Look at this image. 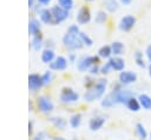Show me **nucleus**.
<instances>
[{"mask_svg": "<svg viewBox=\"0 0 151 140\" xmlns=\"http://www.w3.org/2000/svg\"><path fill=\"white\" fill-rule=\"evenodd\" d=\"M133 96V93L129 89H117L113 91L112 93L107 94L105 99L101 101L103 107H111L116 104H126L127 100Z\"/></svg>", "mask_w": 151, "mask_h": 140, "instance_id": "1", "label": "nucleus"}, {"mask_svg": "<svg viewBox=\"0 0 151 140\" xmlns=\"http://www.w3.org/2000/svg\"><path fill=\"white\" fill-rule=\"evenodd\" d=\"M106 89V80L105 79H99L96 85H93L91 88H88L85 94L83 95L85 101H93L98 98H100Z\"/></svg>", "mask_w": 151, "mask_h": 140, "instance_id": "2", "label": "nucleus"}, {"mask_svg": "<svg viewBox=\"0 0 151 140\" xmlns=\"http://www.w3.org/2000/svg\"><path fill=\"white\" fill-rule=\"evenodd\" d=\"M63 44L65 45V47H67L71 51H76V49H80L84 44L81 42L80 38L78 34H72L70 32H67L64 36H63Z\"/></svg>", "mask_w": 151, "mask_h": 140, "instance_id": "3", "label": "nucleus"}, {"mask_svg": "<svg viewBox=\"0 0 151 140\" xmlns=\"http://www.w3.org/2000/svg\"><path fill=\"white\" fill-rule=\"evenodd\" d=\"M51 12L53 15V24H60L68 18V11L63 8L61 6H58V5L52 6Z\"/></svg>", "mask_w": 151, "mask_h": 140, "instance_id": "4", "label": "nucleus"}, {"mask_svg": "<svg viewBox=\"0 0 151 140\" xmlns=\"http://www.w3.org/2000/svg\"><path fill=\"white\" fill-rule=\"evenodd\" d=\"M99 61L98 56H84L78 61V69L80 72H85L87 69H90L93 65H96Z\"/></svg>", "mask_w": 151, "mask_h": 140, "instance_id": "5", "label": "nucleus"}, {"mask_svg": "<svg viewBox=\"0 0 151 140\" xmlns=\"http://www.w3.org/2000/svg\"><path fill=\"white\" fill-rule=\"evenodd\" d=\"M37 106H38L39 111L42 112V113H48V112L53 111V107H54L51 99L45 96V95H41L37 99Z\"/></svg>", "mask_w": 151, "mask_h": 140, "instance_id": "6", "label": "nucleus"}, {"mask_svg": "<svg viewBox=\"0 0 151 140\" xmlns=\"http://www.w3.org/2000/svg\"><path fill=\"white\" fill-rule=\"evenodd\" d=\"M79 99V94L70 87H64L60 93V100L63 102H76Z\"/></svg>", "mask_w": 151, "mask_h": 140, "instance_id": "7", "label": "nucleus"}, {"mask_svg": "<svg viewBox=\"0 0 151 140\" xmlns=\"http://www.w3.org/2000/svg\"><path fill=\"white\" fill-rule=\"evenodd\" d=\"M91 20V13H90V9L85 6L80 7L78 13H77V21L79 25H84V24H87L90 22Z\"/></svg>", "mask_w": 151, "mask_h": 140, "instance_id": "8", "label": "nucleus"}, {"mask_svg": "<svg viewBox=\"0 0 151 140\" xmlns=\"http://www.w3.org/2000/svg\"><path fill=\"white\" fill-rule=\"evenodd\" d=\"M41 86H44V84H42V79L40 75H38V74H29L28 75L29 91H38L39 88H41Z\"/></svg>", "mask_w": 151, "mask_h": 140, "instance_id": "9", "label": "nucleus"}, {"mask_svg": "<svg viewBox=\"0 0 151 140\" xmlns=\"http://www.w3.org/2000/svg\"><path fill=\"white\" fill-rule=\"evenodd\" d=\"M136 24V18L133 15H125L124 18H122L120 22H119V28L124 32L130 31Z\"/></svg>", "mask_w": 151, "mask_h": 140, "instance_id": "10", "label": "nucleus"}, {"mask_svg": "<svg viewBox=\"0 0 151 140\" xmlns=\"http://www.w3.org/2000/svg\"><path fill=\"white\" fill-rule=\"evenodd\" d=\"M66 67H67V60H66V58H64L61 55L57 56L50 64V68L53 69V71H64Z\"/></svg>", "mask_w": 151, "mask_h": 140, "instance_id": "11", "label": "nucleus"}, {"mask_svg": "<svg viewBox=\"0 0 151 140\" xmlns=\"http://www.w3.org/2000/svg\"><path fill=\"white\" fill-rule=\"evenodd\" d=\"M137 80V74L134 72H131V71H124V72H120L119 74V81L124 85H127V84H132Z\"/></svg>", "mask_w": 151, "mask_h": 140, "instance_id": "12", "label": "nucleus"}, {"mask_svg": "<svg viewBox=\"0 0 151 140\" xmlns=\"http://www.w3.org/2000/svg\"><path fill=\"white\" fill-rule=\"evenodd\" d=\"M40 27H41L40 21L37 18H31L29 19V21H28V33H29V35L33 36V35L38 34L40 32Z\"/></svg>", "mask_w": 151, "mask_h": 140, "instance_id": "13", "label": "nucleus"}, {"mask_svg": "<svg viewBox=\"0 0 151 140\" xmlns=\"http://www.w3.org/2000/svg\"><path fill=\"white\" fill-rule=\"evenodd\" d=\"M39 19L44 24H53V15H52L51 9L41 8V11L39 12Z\"/></svg>", "mask_w": 151, "mask_h": 140, "instance_id": "14", "label": "nucleus"}, {"mask_svg": "<svg viewBox=\"0 0 151 140\" xmlns=\"http://www.w3.org/2000/svg\"><path fill=\"white\" fill-rule=\"evenodd\" d=\"M104 124H105V118H103V116H96V118H92L90 120L88 126H90V129L91 131H98L99 128L103 127Z\"/></svg>", "mask_w": 151, "mask_h": 140, "instance_id": "15", "label": "nucleus"}, {"mask_svg": "<svg viewBox=\"0 0 151 140\" xmlns=\"http://www.w3.org/2000/svg\"><path fill=\"white\" fill-rule=\"evenodd\" d=\"M42 44H44V39H42V35L41 33L39 32L38 34L33 35L32 36V40H31V46L34 51H39L41 47H42Z\"/></svg>", "mask_w": 151, "mask_h": 140, "instance_id": "16", "label": "nucleus"}, {"mask_svg": "<svg viewBox=\"0 0 151 140\" xmlns=\"http://www.w3.org/2000/svg\"><path fill=\"white\" fill-rule=\"evenodd\" d=\"M54 59H55V55H54L53 49L46 48V49L42 51V53H41V61L44 64H51Z\"/></svg>", "mask_w": 151, "mask_h": 140, "instance_id": "17", "label": "nucleus"}, {"mask_svg": "<svg viewBox=\"0 0 151 140\" xmlns=\"http://www.w3.org/2000/svg\"><path fill=\"white\" fill-rule=\"evenodd\" d=\"M109 62H110V65H111V67H112V69H114V71H123L124 69V66H125V62H124V60L122 59V58H111L110 60H109Z\"/></svg>", "mask_w": 151, "mask_h": 140, "instance_id": "18", "label": "nucleus"}, {"mask_svg": "<svg viewBox=\"0 0 151 140\" xmlns=\"http://www.w3.org/2000/svg\"><path fill=\"white\" fill-rule=\"evenodd\" d=\"M126 106H127L129 109H131V111H133V112H138L139 108H140V102H139V100L136 99L134 96H131V98L127 100Z\"/></svg>", "mask_w": 151, "mask_h": 140, "instance_id": "19", "label": "nucleus"}, {"mask_svg": "<svg viewBox=\"0 0 151 140\" xmlns=\"http://www.w3.org/2000/svg\"><path fill=\"white\" fill-rule=\"evenodd\" d=\"M50 121L53 124L54 127H57L59 129H64L66 126V120L63 119L61 116H52V118H50Z\"/></svg>", "mask_w": 151, "mask_h": 140, "instance_id": "20", "label": "nucleus"}, {"mask_svg": "<svg viewBox=\"0 0 151 140\" xmlns=\"http://www.w3.org/2000/svg\"><path fill=\"white\" fill-rule=\"evenodd\" d=\"M138 100H139L140 106L143 108H145V109H150L151 108V98L147 94H140Z\"/></svg>", "mask_w": 151, "mask_h": 140, "instance_id": "21", "label": "nucleus"}, {"mask_svg": "<svg viewBox=\"0 0 151 140\" xmlns=\"http://www.w3.org/2000/svg\"><path fill=\"white\" fill-rule=\"evenodd\" d=\"M111 48H112V54H114V55H122L124 53V51H125L124 45L122 42H119V41L113 42L111 45Z\"/></svg>", "mask_w": 151, "mask_h": 140, "instance_id": "22", "label": "nucleus"}, {"mask_svg": "<svg viewBox=\"0 0 151 140\" xmlns=\"http://www.w3.org/2000/svg\"><path fill=\"white\" fill-rule=\"evenodd\" d=\"M111 54H112V48H111V46H107V45L101 46V47L99 48V51H98V55H99L100 58L107 59V58L111 56Z\"/></svg>", "mask_w": 151, "mask_h": 140, "instance_id": "23", "label": "nucleus"}, {"mask_svg": "<svg viewBox=\"0 0 151 140\" xmlns=\"http://www.w3.org/2000/svg\"><path fill=\"white\" fill-rule=\"evenodd\" d=\"M105 7L110 13H114L118 9V2L117 0H104Z\"/></svg>", "mask_w": 151, "mask_h": 140, "instance_id": "24", "label": "nucleus"}, {"mask_svg": "<svg viewBox=\"0 0 151 140\" xmlns=\"http://www.w3.org/2000/svg\"><path fill=\"white\" fill-rule=\"evenodd\" d=\"M80 122H81V114H80V113L73 114V115L71 116V119H70V124H71V126H72L73 128L79 127Z\"/></svg>", "mask_w": 151, "mask_h": 140, "instance_id": "25", "label": "nucleus"}, {"mask_svg": "<svg viewBox=\"0 0 151 140\" xmlns=\"http://www.w3.org/2000/svg\"><path fill=\"white\" fill-rule=\"evenodd\" d=\"M79 38H80V40H81V42L84 44V45H86V46H92V44H93V41H92V39L86 34V33H84V32H79Z\"/></svg>", "mask_w": 151, "mask_h": 140, "instance_id": "26", "label": "nucleus"}, {"mask_svg": "<svg viewBox=\"0 0 151 140\" xmlns=\"http://www.w3.org/2000/svg\"><path fill=\"white\" fill-rule=\"evenodd\" d=\"M58 5L67 11H71L74 4H73V0H58Z\"/></svg>", "mask_w": 151, "mask_h": 140, "instance_id": "27", "label": "nucleus"}, {"mask_svg": "<svg viewBox=\"0 0 151 140\" xmlns=\"http://www.w3.org/2000/svg\"><path fill=\"white\" fill-rule=\"evenodd\" d=\"M136 131H137V133H138V135H139V138H140L142 140H144V139L146 138L147 133H146V131H145V127H144L142 124H137V125H136Z\"/></svg>", "mask_w": 151, "mask_h": 140, "instance_id": "28", "label": "nucleus"}, {"mask_svg": "<svg viewBox=\"0 0 151 140\" xmlns=\"http://www.w3.org/2000/svg\"><path fill=\"white\" fill-rule=\"evenodd\" d=\"M106 19H107L106 13H105L104 11H99V12L96 14V19H94V21H96L97 24H104V22L106 21Z\"/></svg>", "mask_w": 151, "mask_h": 140, "instance_id": "29", "label": "nucleus"}, {"mask_svg": "<svg viewBox=\"0 0 151 140\" xmlns=\"http://www.w3.org/2000/svg\"><path fill=\"white\" fill-rule=\"evenodd\" d=\"M52 78H53V75H52V72H50V71H46L42 75H41V79H42V84L44 85H48L51 81H52Z\"/></svg>", "mask_w": 151, "mask_h": 140, "instance_id": "30", "label": "nucleus"}, {"mask_svg": "<svg viewBox=\"0 0 151 140\" xmlns=\"http://www.w3.org/2000/svg\"><path fill=\"white\" fill-rule=\"evenodd\" d=\"M136 61H137V64H138L139 67H145V64H144V60L142 59L140 52H137L136 53Z\"/></svg>", "mask_w": 151, "mask_h": 140, "instance_id": "31", "label": "nucleus"}, {"mask_svg": "<svg viewBox=\"0 0 151 140\" xmlns=\"http://www.w3.org/2000/svg\"><path fill=\"white\" fill-rule=\"evenodd\" d=\"M67 32H70V33H72V34H79L80 31H79V28H78L77 25H71V26L68 27Z\"/></svg>", "mask_w": 151, "mask_h": 140, "instance_id": "32", "label": "nucleus"}, {"mask_svg": "<svg viewBox=\"0 0 151 140\" xmlns=\"http://www.w3.org/2000/svg\"><path fill=\"white\" fill-rule=\"evenodd\" d=\"M112 67H111V65H110V62H106L103 67H101V69H100V72L103 73V74H107V73H110V69H111Z\"/></svg>", "mask_w": 151, "mask_h": 140, "instance_id": "33", "label": "nucleus"}, {"mask_svg": "<svg viewBox=\"0 0 151 140\" xmlns=\"http://www.w3.org/2000/svg\"><path fill=\"white\" fill-rule=\"evenodd\" d=\"M45 136H46V134L44 132H40V133H38L35 135V138L33 140H45Z\"/></svg>", "mask_w": 151, "mask_h": 140, "instance_id": "34", "label": "nucleus"}, {"mask_svg": "<svg viewBox=\"0 0 151 140\" xmlns=\"http://www.w3.org/2000/svg\"><path fill=\"white\" fill-rule=\"evenodd\" d=\"M98 71H99V68H98L97 64H96V65H93V66L90 68V72H91V74H97V73H98Z\"/></svg>", "mask_w": 151, "mask_h": 140, "instance_id": "35", "label": "nucleus"}, {"mask_svg": "<svg viewBox=\"0 0 151 140\" xmlns=\"http://www.w3.org/2000/svg\"><path fill=\"white\" fill-rule=\"evenodd\" d=\"M146 55H147V59H149L150 62H151V45L147 46V48H146Z\"/></svg>", "mask_w": 151, "mask_h": 140, "instance_id": "36", "label": "nucleus"}, {"mask_svg": "<svg viewBox=\"0 0 151 140\" xmlns=\"http://www.w3.org/2000/svg\"><path fill=\"white\" fill-rule=\"evenodd\" d=\"M35 2H38L37 0H28V7L29 8H33L35 6Z\"/></svg>", "mask_w": 151, "mask_h": 140, "instance_id": "37", "label": "nucleus"}, {"mask_svg": "<svg viewBox=\"0 0 151 140\" xmlns=\"http://www.w3.org/2000/svg\"><path fill=\"white\" fill-rule=\"evenodd\" d=\"M38 1V4H40V5H48L52 0H37Z\"/></svg>", "mask_w": 151, "mask_h": 140, "instance_id": "38", "label": "nucleus"}, {"mask_svg": "<svg viewBox=\"0 0 151 140\" xmlns=\"http://www.w3.org/2000/svg\"><path fill=\"white\" fill-rule=\"evenodd\" d=\"M68 59H70V62H74V59H76V55H74V54H70V56H68Z\"/></svg>", "mask_w": 151, "mask_h": 140, "instance_id": "39", "label": "nucleus"}, {"mask_svg": "<svg viewBox=\"0 0 151 140\" xmlns=\"http://www.w3.org/2000/svg\"><path fill=\"white\" fill-rule=\"evenodd\" d=\"M120 2L124 4V5H129V4L131 2V0H120Z\"/></svg>", "mask_w": 151, "mask_h": 140, "instance_id": "40", "label": "nucleus"}, {"mask_svg": "<svg viewBox=\"0 0 151 140\" xmlns=\"http://www.w3.org/2000/svg\"><path fill=\"white\" fill-rule=\"evenodd\" d=\"M28 133H29V134L32 133V122L28 124Z\"/></svg>", "mask_w": 151, "mask_h": 140, "instance_id": "41", "label": "nucleus"}, {"mask_svg": "<svg viewBox=\"0 0 151 140\" xmlns=\"http://www.w3.org/2000/svg\"><path fill=\"white\" fill-rule=\"evenodd\" d=\"M149 74H150V76H151V65L149 66Z\"/></svg>", "mask_w": 151, "mask_h": 140, "instance_id": "42", "label": "nucleus"}, {"mask_svg": "<svg viewBox=\"0 0 151 140\" xmlns=\"http://www.w3.org/2000/svg\"><path fill=\"white\" fill-rule=\"evenodd\" d=\"M53 140H65V139H63V138H54Z\"/></svg>", "mask_w": 151, "mask_h": 140, "instance_id": "43", "label": "nucleus"}, {"mask_svg": "<svg viewBox=\"0 0 151 140\" xmlns=\"http://www.w3.org/2000/svg\"><path fill=\"white\" fill-rule=\"evenodd\" d=\"M86 1H93V0H86Z\"/></svg>", "mask_w": 151, "mask_h": 140, "instance_id": "44", "label": "nucleus"}, {"mask_svg": "<svg viewBox=\"0 0 151 140\" xmlns=\"http://www.w3.org/2000/svg\"><path fill=\"white\" fill-rule=\"evenodd\" d=\"M150 109H151V108H150Z\"/></svg>", "mask_w": 151, "mask_h": 140, "instance_id": "45", "label": "nucleus"}]
</instances>
